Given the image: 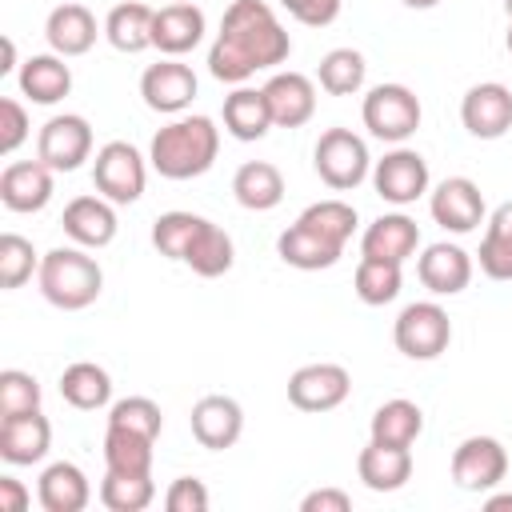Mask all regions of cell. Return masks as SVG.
Here are the masks:
<instances>
[{
    "mask_svg": "<svg viewBox=\"0 0 512 512\" xmlns=\"http://www.w3.org/2000/svg\"><path fill=\"white\" fill-rule=\"evenodd\" d=\"M288 56L292 36L276 20V12L264 0H232L208 48V72L224 84H244L248 76L284 64Z\"/></svg>",
    "mask_w": 512,
    "mask_h": 512,
    "instance_id": "6da1fadb",
    "label": "cell"
},
{
    "mask_svg": "<svg viewBox=\"0 0 512 512\" xmlns=\"http://www.w3.org/2000/svg\"><path fill=\"white\" fill-rule=\"evenodd\" d=\"M220 128L212 116H176L152 136L148 160L164 180H196L216 164Z\"/></svg>",
    "mask_w": 512,
    "mask_h": 512,
    "instance_id": "7a4b0ae2",
    "label": "cell"
},
{
    "mask_svg": "<svg viewBox=\"0 0 512 512\" xmlns=\"http://www.w3.org/2000/svg\"><path fill=\"white\" fill-rule=\"evenodd\" d=\"M36 284H40V296L52 308L80 312V308L96 304V296L104 292V272L80 244L76 248H52V252L40 256Z\"/></svg>",
    "mask_w": 512,
    "mask_h": 512,
    "instance_id": "3957f363",
    "label": "cell"
},
{
    "mask_svg": "<svg viewBox=\"0 0 512 512\" xmlns=\"http://www.w3.org/2000/svg\"><path fill=\"white\" fill-rule=\"evenodd\" d=\"M312 168L328 188L352 192L368 180L372 156H368V144L352 128H324L316 148H312Z\"/></svg>",
    "mask_w": 512,
    "mask_h": 512,
    "instance_id": "277c9868",
    "label": "cell"
},
{
    "mask_svg": "<svg viewBox=\"0 0 512 512\" xmlns=\"http://www.w3.org/2000/svg\"><path fill=\"white\" fill-rule=\"evenodd\" d=\"M360 116H364V128L376 136V140H388V144H404L416 128H420V96L408 88V84H376L364 104H360Z\"/></svg>",
    "mask_w": 512,
    "mask_h": 512,
    "instance_id": "5b68a950",
    "label": "cell"
},
{
    "mask_svg": "<svg viewBox=\"0 0 512 512\" xmlns=\"http://www.w3.org/2000/svg\"><path fill=\"white\" fill-rule=\"evenodd\" d=\"M392 340L408 360H436L452 344V320L436 300H416L396 316Z\"/></svg>",
    "mask_w": 512,
    "mask_h": 512,
    "instance_id": "8992f818",
    "label": "cell"
},
{
    "mask_svg": "<svg viewBox=\"0 0 512 512\" xmlns=\"http://www.w3.org/2000/svg\"><path fill=\"white\" fill-rule=\"evenodd\" d=\"M92 184L112 204H136L148 184L144 156L128 140H108L92 160Z\"/></svg>",
    "mask_w": 512,
    "mask_h": 512,
    "instance_id": "52a82bcc",
    "label": "cell"
},
{
    "mask_svg": "<svg viewBox=\"0 0 512 512\" xmlns=\"http://www.w3.org/2000/svg\"><path fill=\"white\" fill-rule=\"evenodd\" d=\"M348 392H352V376L344 364L320 360V364H304L288 376V400L300 412H332L348 400Z\"/></svg>",
    "mask_w": 512,
    "mask_h": 512,
    "instance_id": "ba28073f",
    "label": "cell"
},
{
    "mask_svg": "<svg viewBox=\"0 0 512 512\" xmlns=\"http://www.w3.org/2000/svg\"><path fill=\"white\" fill-rule=\"evenodd\" d=\"M36 156L52 172H76L92 156V124L76 112L52 116L36 136Z\"/></svg>",
    "mask_w": 512,
    "mask_h": 512,
    "instance_id": "9c48e42d",
    "label": "cell"
},
{
    "mask_svg": "<svg viewBox=\"0 0 512 512\" xmlns=\"http://www.w3.org/2000/svg\"><path fill=\"white\" fill-rule=\"evenodd\" d=\"M508 472V452L496 436H468L452 452V480L464 492H492Z\"/></svg>",
    "mask_w": 512,
    "mask_h": 512,
    "instance_id": "30bf717a",
    "label": "cell"
},
{
    "mask_svg": "<svg viewBox=\"0 0 512 512\" xmlns=\"http://www.w3.org/2000/svg\"><path fill=\"white\" fill-rule=\"evenodd\" d=\"M372 188L388 204H416L428 192V160L416 148H392L372 164Z\"/></svg>",
    "mask_w": 512,
    "mask_h": 512,
    "instance_id": "8fae6325",
    "label": "cell"
},
{
    "mask_svg": "<svg viewBox=\"0 0 512 512\" xmlns=\"http://www.w3.org/2000/svg\"><path fill=\"white\" fill-rule=\"evenodd\" d=\"M428 212H432V220H436L444 232H456V236L476 232V224L484 220V192H480V184L468 180V176H448V180H440V184L432 188Z\"/></svg>",
    "mask_w": 512,
    "mask_h": 512,
    "instance_id": "7c38bea8",
    "label": "cell"
},
{
    "mask_svg": "<svg viewBox=\"0 0 512 512\" xmlns=\"http://www.w3.org/2000/svg\"><path fill=\"white\" fill-rule=\"evenodd\" d=\"M196 88H200L196 72L188 64H180L176 56H168L160 64H148L144 76H140V96L160 116H180L196 100Z\"/></svg>",
    "mask_w": 512,
    "mask_h": 512,
    "instance_id": "4fadbf2b",
    "label": "cell"
},
{
    "mask_svg": "<svg viewBox=\"0 0 512 512\" xmlns=\"http://www.w3.org/2000/svg\"><path fill=\"white\" fill-rule=\"evenodd\" d=\"M460 120L476 140H500L512 128V88L496 80L472 84L460 100Z\"/></svg>",
    "mask_w": 512,
    "mask_h": 512,
    "instance_id": "5bb4252c",
    "label": "cell"
},
{
    "mask_svg": "<svg viewBox=\"0 0 512 512\" xmlns=\"http://www.w3.org/2000/svg\"><path fill=\"white\" fill-rule=\"evenodd\" d=\"M188 424H192V436H196L200 448L224 452V448H232V444L240 440V432H244V408H240L232 396L212 392V396H200V400L192 404Z\"/></svg>",
    "mask_w": 512,
    "mask_h": 512,
    "instance_id": "9a60e30c",
    "label": "cell"
},
{
    "mask_svg": "<svg viewBox=\"0 0 512 512\" xmlns=\"http://www.w3.org/2000/svg\"><path fill=\"white\" fill-rule=\"evenodd\" d=\"M52 448V424L48 416L20 412V416H0V460L4 464H40Z\"/></svg>",
    "mask_w": 512,
    "mask_h": 512,
    "instance_id": "2e32d148",
    "label": "cell"
},
{
    "mask_svg": "<svg viewBox=\"0 0 512 512\" xmlns=\"http://www.w3.org/2000/svg\"><path fill=\"white\" fill-rule=\"evenodd\" d=\"M0 200L8 212H40L52 200V168L36 160H12L0 172Z\"/></svg>",
    "mask_w": 512,
    "mask_h": 512,
    "instance_id": "e0dca14e",
    "label": "cell"
},
{
    "mask_svg": "<svg viewBox=\"0 0 512 512\" xmlns=\"http://www.w3.org/2000/svg\"><path fill=\"white\" fill-rule=\"evenodd\" d=\"M60 224H64V236L72 244H80V248H104V244L116 240V208L100 192L68 200Z\"/></svg>",
    "mask_w": 512,
    "mask_h": 512,
    "instance_id": "ac0fdd59",
    "label": "cell"
},
{
    "mask_svg": "<svg viewBox=\"0 0 512 512\" xmlns=\"http://www.w3.org/2000/svg\"><path fill=\"white\" fill-rule=\"evenodd\" d=\"M264 100L276 128H300L316 112V84L304 72H276L264 84Z\"/></svg>",
    "mask_w": 512,
    "mask_h": 512,
    "instance_id": "d6986e66",
    "label": "cell"
},
{
    "mask_svg": "<svg viewBox=\"0 0 512 512\" xmlns=\"http://www.w3.org/2000/svg\"><path fill=\"white\" fill-rule=\"evenodd\" d=\"M416 248H420V224L404 212L376 216L360 236V256H372V260L404 264L408 256H416Z\"/></svg>",
    "mask_w": 512,
    "mask_h": 512,
    "instance_id": "ffe728a7",
    "label": "cell"
},
{
    "mask_svg": "<svg viewBox=\"0 0 512 512\" xmlns=\"http://www.w3.org/2000/svg\"><path fill=\"white\" fill-rule=\"evenodd\" d=\"M416 276L432 296H456L472 280V256L460 244H448V240L428 244L424 256L416 260Z\"/></svg>",
    "mask_w": 512,
    "mask_h": 512,
    "instance_id": "44dd1931",
    "label": "cell"
},
{
    "mask_svg": "<svg viewBox=\"0 0 512 512\" xmlns=\"http://www.w3.org/2000/svg\"><path fill=\"white\" fill-rule=\"evenodd\" d=\"M204 40V12L192 0H172L152 16V48L164 56H184Z\"/></svg>",
    "mask_w": 512,
    "mask_h": 512,
    "instance_id": "7402d4cb",
    "label": "cell"
},
{
    "mask_svg": "<svg viewBox=\"0 0 512 512\" xmlns=\"http://www.w3.org/2000/svg\"><path fill=\"white\" fill-rule=\"evenodd\" d=\"M36 500L44 512H84L88 500H92V484L84 476L80 464L72 460H56L40 472V484H36Z\"/></svg>",
    "mask_w": 512,
    "mask_h": 512,
    "instance_id": "603a6c76",
    "label": "cell"
},
{
    "mask_svg": "<svg viewBox=\"0 0 512 512\" xmlns=\"http://www.w3.org/2000/svg\"><path fill=\"white\" fill-rule=\"evenodd\" d=\"M44 36H48V48L56 56H64V60L68 56H84L96 44V16L76 0L56 4L48 12V20H44Z\"/></svg>",
    "mask_w": 512,
    "mask_h": 512,
    "instance_id": "cb8c5ba5",
    "label": "cell"
},
{
    "mask_svg": "<svg viewBox=\"0 0 512 512\" xmlns=\"http://www.w3.org/2000/svg\"><path fill=\"white\" fill-rule=\"evenodd\" d=\"M356 472L364 480V488L372 492H396L412 480V452L400 444H380L368 440V448H360L356 456Z\"/></svg>",
    "mask_w": 512,
    "mask_h": 512,
    "instance_id": "d4e9b609",
    "label": "cell"
},
{
    "mask_svg": "<svg viewBox=\"0 0 512 512\" xmlns=\"http://www.w3.org/2000/svg\"><path fill=\"white\" fill-rule=\"evenodd\" d=\"M20 92L32 100V104H60L68 92H72V68L64 64V56L56 52H40V56H28L20 64Z\"/></svg>",
    "mask_w": 512,
    "mask_h": 512,
    "instance_id": "484cf974",
    "label": "cell"
},
{
    "mask_svg": "<svg viewBox=\"0 0 512 512\" xmlns=\"http://www.w3.org/2000/svg\"><path fill=\"white\" fill-rule=\"evenodd\" d=\"M340 244L316 236L312 228H304L300 220L288 224L280 236H276V256L288 264V268H300V272H320V268H332L340 260Z\"/></svg>",
    "mask_w": 512,
    "mask_h": 512,
    "instance_id": "4316f807",
    "label": "cell"
},
{
    "mask_svg": "<svg viewBox=\"0 0 512 512\" xmlns=\"http://www.w3.org/2000/svg\"><path fill=\"white\" fill-rule=\"evenodd\" d=\"M232 196L248 212H272L284 200V176L268 160H248L232 176Z\"/></svg>",
    "mask_w": 512,
    "mask_h": 512,
    "instance_id": "83f0119b",
    "label": "cell"
},
{
    "mask_svg": "<svg viewBox=\"0 0 512 512\" xmlns=\"http://www.w3.org/2000/svg\"><path fill=\"white\" fill-rule=\"evenodd\" d=\"M224 128L236 136V140H260L268 136L272 128V112H268V100H264V88H236L224 96Z\"/></svg>",
    "mask_w": 512,
    "mask_h": 512,
    "instance_id": "f1b7e54d",
    "label": "cell"
},
{
    "mask_svg": "<svg viewBox=\"0 0 512 512\" xmlns=\"http://www.w3.org/2000/svg\"><path fill=\"white\" fill-rule=\"evenodd\" d=\"M420 432H424V412H420V404H412V400H404V396L384 400V404L372 412V420H368V436L380 440V444L412 448Z\"/></svg>",
    "mask_w": 512,
    "mask_h": 512,
    "instance_id": "f546056e",
    "label": "cell"
},
{
    "mask_svg": "<svg viewBox=\"0 0 512 512\" xmlns=\"http://www.w3.org/2000/svg\"><path fill=\"white\" fill-rule=\"evenodd\" d=\"M152 16H156V12H152L148 4H140V0L116 4V8L108 12V20H104L108 44H112L116 52H128V56L152 48Z\"/></svg>",
    "mask_w": 512,
    "mask_h": 512,
    "instance_id": "4dcf8cb0",
    "label": "cell"
},
{
    "mask_svg": "<svg viewBox=\"0 0 512 512\" xmlns=\"http://www.w3.org/2000/svg\"><path fill=\"white\" fill-rule=\"evenodd\" d=\"M60 396L80 412H96L112 400V376L92 360H76L60 372Z\"/></svg>",
    "mask_w": 512,
    "mask_h": 512,
    "instance_id": "1f68e13d",
    "label": "cell"
},
{
    "mask_svg": "<svg viewBox=\"0 0 512 512\" xmlns=\"http://www.w3.org/2000/svg\"><path fill=\"white\" fill-rule=\"evenodd\" d=\"M152 436L112 428L104 432V468L108 472H128V476H152Z\"/></svg>",
    "mask_w": 512,
    "mask_h": 512,
    "instance_id": "d6a6232c",
    "label": "cell"
},
{
    "mask_svg": "<svg viewBox=\"0 0 512 512\" xmlns=\"http://www.w3.org/2000/svg\"><path fill=\"white\" fill-rule=\"evenodd\" d=\"M232 260H236L232 236H228L220 224H212V220L200 228V236L192 240V248H188V256H184V264H188L196 276H204V280L224 276V272L232 268Z\"/></svg>",
    "mask_w": 512,
    "mask_h": 512,
    "instance_id": "836d02e7",
    "label": "cell"
},
{
    "mask_svg": "<svg viewBox=\"0 0 512 512\" xmlns=\"http://www.w3.org/2000/svg\"><path fill=\"white\" fill-rule=\"evenodd\" d=\"M364 76H368V64L356 48H332L316 68V80L328 96H356L364 88Z\"/></svg>",
    "mask_w": 512,
    "mask_h": 512,
    "instance_id": "e575fe53",
    "label": "cell"
},
{
    "mask_svg": "<svg viewBox=\"0 0 512 512\" xmlns=\"http://www.w3.org/2000/svg\"><path fill=\"white\" fill-rule=\"evenodd\" d=\"M400 280H404V276H400V264L360 256L356 276H352V292H356L364 304L380 308V304H392V300L400 296Z\"/></svg>",
    "mask_w": 512,
    "mask_h": 512,
    "instance_id": "d590c367",
    "label": "cell"
},
{
    "mask_svg": "<svg viewBox=\"0 0 512 512\" xmlns=\"http://www.w3.org/2000/svg\"><path fill=\"white\" fill-rule=\"evenodd\" d=\"M156 500L152 476H128V472H104L100 480V504L108 512H144Z\"/></svg>",
    "mask_w": 512,
    "mask_h": 512,
    "instance_id": "8d00e7d4",
    "label": "cell"
},
{
    "mask_svg": "<svg viewBox=\"0 0 512 512\" xmlns=\"http://www.w3.org/2000/svg\"><path fill=\"white\" fill-rule=\"evenodd\" d=\"M204 224H208V220L196 216V212H164V216H156V224H152V244H156L160 256L184 260Z\"/></svg>",
    "mask_w": 512,
    "mask_h": 512,
    "instance_id": "74e56055",
    "label": "cell"
},
{
    "mask_svg": "<svg viewBox=\"0 0 512 512\" xmlns=\"http://www.w3.org/2000/svg\"><path fill=\"white\" fill-rule=\"evenodd\" d=\"M300 224L344 248L352 240V232H356V208L344 204V200H316V204H308L300 212Z\"/></svg>",
    "mask_w": 512,
    "mask_h": 512,
    "instance_id": "f35d334b",
    "label": "cell"
},
{
    "mask_svg": "<svg viewBox=\"0 0 512 512\" xmlns=\"http://www.w3.org/2000/svg\"><path fill=\"white\" fill-rule=\"evenodd\" d=\"M32 272H40V256H36L32 240H24L20 232H4L0 236V288L12 292L20 284H28Z\"/></svg>",
    "mask_w": 512,
    "mask_h": 512,
    "instance_id": "ab89813d",
    "label": "cell"
},
{
    "mask_svg": "<svg viewBox=\"0 0 512 512\" xmlns=\"http://www.w3.org/2000/svg\"><path fill=\"white\" fill-rule=\"evenodd\" d=\"M108 424L156 440L160 428H164V416H160V404H156V400H148V396H124V400H116V404L108 408Z\"/></svg>",
    "mask_w": 512,
    "mask_h": 512,
    "instance_id": "60d3db41",
    "label": "cell"
},
{
    "mask_svg": "<svg viewBox=\"0 0 512 512\" xmlns=\"http://www.w3.org/2000/svg\"><path fill=\"white\" fill-rule=\"evenodd\" d=\"M40 408V384L32 372L4 368L0 372V416H20Z\"/></svg>",
    "mask_w": 512,
    "mask_h": 512,
    "instance_id": "b9f144b4",
    "label": "cell"
},
{
    "mask_svg": "<svg viewBox=\"0 0 512 512\" xmlns=\"http://www.w3.org/2000/svg\"><path fill=\"white\" fill-rule=\"evenodd\" d=\"M476 256H480V272H484V276H492V280H512V236L488 228Z\"/></svg>",
    "mask_w": 512,
    "mask_h": 512,
    "instance_id": "7bdbcfd3",
    "label": "cell"
},
{
    "mask_svg": "<svg viewBox=\"0 0 512 512\" xmlns=\"http://www.w3.org/2000/svg\"><path fill=\"white\" fill-rule=\"evenodd\" d=\"M208 488H204V480H196V476H176L172 484H168V492H164V508L168 512H208Z\"/></svg>",
    "mask_w": 512,
    "mask_h": 512,
    "instance_id": "ee69618b",
    "label": "cell"
},
{
    "mask_svg": "<svg viewBox=\"0 0 512 512\" xmlns=\"http://www.w3.org/2000/svg\"><path fill=\"white\" fill-rule=\"evenodd\" d=\"M24 140H28V112H24L20 100L4 96V100H0V152L12 156Z\"/></svg>",
    "mask_w": 512,
    "mask_h": 512,
    "instance_id": "f6af8a7d",
    "label": "cell"
},
{
    "mask_svg": "<svg viewBox=\"0 0 512 512\" xmlns=\"http://www.w3.org/2000/svg\"><path fill=\"white\" fill-rule=\"evenodd\" d=\"M288 16H296L300 24L308 28H328L336 16H340V4L344 0H276Z\"/></svg>",
    "mask_w": 512,
    "mask_h": 512,
    "instance_id": "bcb514c9",
    "label": "cell"
},
{
    "mask_svg": "<svg viewBox=\"0 0 512 512\" xmlns=\"http://www.w3.org/2000/svg\"><path fill=\"white\" fill-rule=\"evenodd\" d=\"M348 508H352V496L340 488H316L300 500V512H348Z\"/></svg>",
    "mask_w": 512,
    "mask_h": 512,
    "instance_id": "7dc6e473",
    "label": "cell"
},
{
    "mask_svg": "<svg viewBox=\"0 0 512 512\" xmlns=\"http://www.w3.org/2000/svg\"><path fill=\"white\" fill-rule=\"evenodd\" d=\"M28 488L16 476H0V512H24L28 508Z\"/></svg>",
    "mask_w": 512,
    "mask_h": 512,
    "instance_id": "c3c4849f",
    "label": "cell"
},
{
    "mask_svg": "<svg viewBox=\"0 0 512 512\" xmlns=\"http://www.w3.org/2000/svg\"><path fill=\"white\" fill-rule=\"evenodd\" d=\"M488 228H496V232H504V236H512V200H504L492 216H488Z\"/></svg>",
    "mask_w": 512,
    "mask_h": 512,
    "instance_id": "681fc988",
    "label": "cell"
},
{
    "mask_svg": "<svg viewBox=\"0 0 512 512\" xmlns=\"http://www.w3.org/2000/svg\"><path fill=\"white\" fill-rule=\"evenodd\" d=\"M484 508H488V512H512V492H496V496H488Z\"/></svg>",
    "mask_w": 512,
    "mask_h": 512,
    "instance_id": "f907efd6",
    "label": "cell"
},
{
    "mask_svg": "<svg viewBox=\"0 0 512 512\" xmlns=\"http://www.w3.org/2000/svg\"><path fill=\"white\" fill-rule=\"evenodd\" d=\"M16 68V44H12V36H4V64H0V72H12Z\"/></svg>",
    "mask_w": 512,
    "mask_h": 512,
    "instance_id": "816d5d0a",
    "label": "cell"
},
{
    "mask_svg": "<svg viewBox=\"0 0 512 512\" xmlns=\"http://www.w3.org/2000/svg\"><path fill=\"white\" fill-rule=\"evenodd\" d=\"M400 4H408V8H436L440 0H400Z\"/></svg>",
    "mask_w": 512,
    "mask_h": 512,
    "instance_id": "f5cc1de1",
    "label": "cell"
},
{
    "mask_svg": "<svg viewBox=\"0 0 512 512\" xmlns=\"http://www.w3.org/2000/svg\"><path fill=\"white\" fill-rule=\"evenodd\" d=\"M508 52H512V28H508Z\"/></svg>",
    "mask_w": 512,
    "mask_h": 512,
    "instance_id": "db71d44e",
    "label": "cell"
},
{
    "mask_svg": "<svg viewBox=\"0 0 512 512\" xmlns=\"http://www.w3.org/2000/svg\"><path fill=\"white\" fill-rule=\"evenodd\" d=\"M504 8H508V16H512V0H504Z\"/></svg>",
    "mask_w": 512,
    "mask_h": 512,
    "instance_id": "11a10c76",
    "label": "cell"
}]
</instances>
